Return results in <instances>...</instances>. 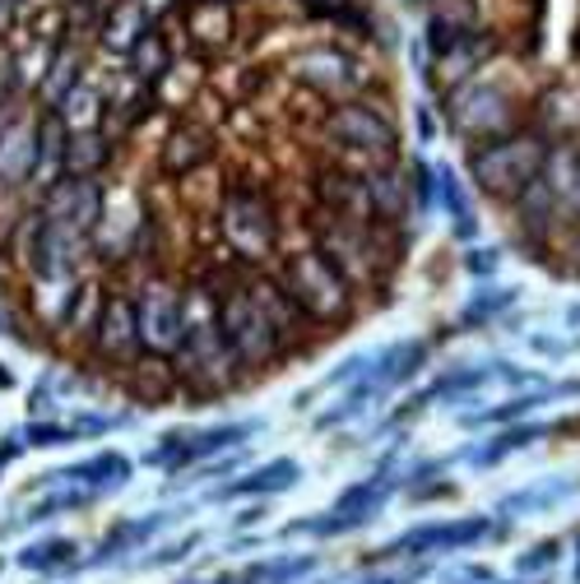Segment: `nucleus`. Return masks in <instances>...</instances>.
<instances>
[{
	"instance_id": "nucleus-4",
	"label": "nucleus",
	"mask_w": 580,
	"mask_h": 584,
	"mask_svg": "<svg viewBox=\"0 0 580 584\" xmlns=\"http://www.w3.org/2000/svg\"><path fill=\"white\" fill-rule=\"evenodd\" d=\"M544 144L538 140H501L474 153V177L483 190L492 195H520L525 186L538 182V167H544Z\"/></svg>"
},
{
	"instance_id": "nucleus-5",
	"label": "nucleus",
	"mask_w": 580,
	"mask_h": 584,
	"mask_svg": "<svg viewBox=\"0 0 580 584\" xmlns=\"http://www.w3.org/2000/svg\"><path fill=\"white\" fill-rule=\"evenodd\" d=\"M135 329H140V343L153 353H177L186 343V306L182 292H172L167 283H144V297L135 306Z\"/></svg>"
},
{
	"instance_id": "nucleus-3",
	"label": "nucleus",
	"mask_w": 580,
	"mask_h": 584,
	"mask_svg": "<svg viewBox=\"0 0 580 584\" xmlns=\"http://www.w3.org/2000/svg\"><path fill=\"white\" fill-rule=\"evenodd\" d=\"M223 237L228 246L246 260H260L275 250L279 242V223H275V209L265 205L260 190H246V186H232L223 195Z\"/></svg>"
},
{
	"instance_id": "nucleus-7",
	"label": "nucleus",
	"mask_w": 580,
	"mask_h": 584,
	"mask_svg": "<svg viewBox=\"0 0 580 584\" xmlns=\"http://www.w3.org/2000/svg\"><path fill=\"white\" fill-rule=\"evenodd\" d=\"M209 153H214V144H209L205 130H177L163 144V167L172 172V177H186V172H196L200 163H209Z\"/></svg>"
},
{
	"instance_id": "nucleus-6",
	"label": "nucleus",
	"mask_w": 580,
	"mask_h": 584,
	"mask_svg": "<svg viewBox=\"0 0 580 584\" xmlns=\"http://www.w3.org/2000/svg\"><path fill=\"white\" fill-rule=\"evenodd\" d=\"M330 135L339 144L348 149H362V153H381V159H391V149H395V126L385 121L381 112L372 107H339L330 116Z\"/></svg>"
},
{
	"instance_id": "nucleus-2",
	"label": "nucleus",
	"mask_w": 580,
	"mask_h": 584,
	"mask_svg": "<svg viewBox=\"0 0 580 584\" xmlns=\"http://www.w3.org/2000/svg\"><path fill=\"white\" fill-rule=\"evenodd\" d=\"M219 329H223V339H228L232 353H237L242 362H251V366L269 362L279 353V343H283L275 320H269V311L260 306V297L251 288H237V292H228V297H223Z\"/></svg>"
},
{
	"instance_id": "nucleus-1",
	"label": "nucleus",
	"mask_w": 580,
	"mask_h": 584,
	"mask_svg": "<svg viewBox=\"0 0 580 584\" xmlns=\"http://www.w3.org/2000/svg\"><path fill=\"white\" fill-rule=\"evenodd\" d=\"M283 292L312 320H335V316H344V311H348V279L321 256V250H306V256L288 260Z\"/></svg>"
}]
</instances>
